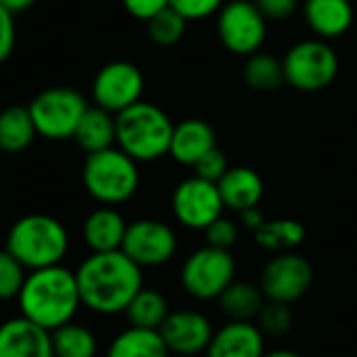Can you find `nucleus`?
I'll return each mask as SVG.
<instances>
[{
  "instance_id": "38",
  "label": "nucleus",
  "mask_w": 357,
  "mask_h": 357,
  "mask_svg": "<svg viewBox=\"0 0 357 357\" xmlns=\"http://www.w3.org/2000/svg\"><path fill=\"white\" fill-rule=\"evenodd\" d=\"M240 219H242V225L246 227V229H250V231H257L267 219H265V215L259 211V206L257 208H248V211H244V213H240Z\"/></svg>"
},
{
  "instance_id": "7",
  "label": "nucleus",
  "mask_w": 357,
  "mask_h": 357,
  "mask_svg": "<svg viewBox=\"0 0 357 357\" xmlns=\"http://www.w3.org/2000/svg\"><path fill=\"white\" fill-rule=\"evenodd\" d=\"M36 130L49 141L74 139V132L89 109L86 99L70 86H53L38 93L28 105Z\"/></svg>"
},
{
  "instance_id": "20",
  "label": "nucleus",
  "mask_w": 357,
  "mask_h": 357,
  "mask_svg": "<svg viewBox=\"0 0 357 357\" xmlns=\"http://www.w3.org/2000/svg\"><path fill=\"white\" fill-rule=\"evenodd\" d=\"M128 223L114 206H99L95 208L84 225H82V238L84 244L91 248V252H109V250H122V242L126 236Z\"/></svg>"
},
{
  "instance_id": "34",
  "label": "nucleus",
  "mask_w": 357,
  "mask_h": 357,
  "mask_svg": "<svg viewBox=\"0 0 357 357\" xmlns=\"http://www.w3.org/2000/svg\"><path fill=\"white\" fill-rule=\"evenodd\" d=\"M227 168H229L227 155L219 147H215L194 166V174L206 178V181L219 183V178L227 172Z\"/></svg>"
},
{
  "instance_id": "18",
  "label": "nucleus",
  "mask_w": 357,
  "mask_h": 357,
  "mask_svg": "<svg viewBox=\"0 0 357 357\" xmlns=\"http://www.w3.org/2000/svg\"><path fill=\"white\" fill-rule=\"evenodd\" d=\"M303 15L309 30L324 40L340 38L355 20L351 0H305Z\"/></svg>"
},
{
  "instance_id": "8",
  "label": "nucleus",
  "mask_w": 357,
  "mask_h": 357,
  "mask_svg": "<svg viewBox=\"0 0 357 357\" xmlns=\"http://www.w3.org/2000/svg\"><path fill=\"white\" fill-rule=\"evenodd\" d=\"M234 280V255L211 244L194 250L181 267V286L198 301H217Z\"/></svg>"
},
{
  "instance_id": "33",
  "label": "nucleus",
  "mask_w": 357,
  "mask_h": 357,
  "mask_svg": "<svg viewBox=\"0 0 357 357\" xmlns=\"http://www.w3.org/2000/svg\"><path fill=\"white\" fill-rule=\"evenodd\" d=\"M206 244L215 246V248H223V250H231V246L238 242V225L227 219V217H219L217 221H213L206 229Z\"/></svg>"
},
{
  "instance_id": "14",
  "label": "nucleus",
  "mask_w": 357,
  "mask_h": 357,
  "mask_svg": "<svg viewBox=\"0 0 357 357\" xmlns=\"http://www.w3.org/2000/svg\"><path fill=\"white\" fill-rule=\"evenodd\" d=\"M160 334L172 355H200L206 353L215 328L200 311L176 309L168 313L160 326Z\"/></svg>"
},
{
  "instance_id": "1",
  "label": "nucleus",
  "mask_w": 357,
  "mask_h": 357,
  "mask_svg": "<svg viewBox=\"0 0 357 357\" xmlns=\"http://www.w3.org/2000/svg\"><path fill=\"white\" fill-rule=\"evenodd\" d=\"M82 305L101 315L124 313L143 288V267L124 250L91 252L76 269Z\"/></svg>"
},
{
  "instance_id": "29",
  "label": "nucleus",
  "mask_w": 357,
  "mask_h": 357,
  "mask_svg": "<svg viewBox=\"0 0 357 357\" xmlns=\"http://www.w3.org/2000/svg\"><path fill=\"white\" fill-rule=\"evenodd\" d=\"M188 20L174 11L170 5L166 9H162L158 15H153L147 22V36L153 45L158 47H172L176 43H181L188 30Z\"/></svg>"
},
{
  "instance_id": "32",
  "label": "nucleus",
  "mask_w": 357,
  "mask_h": 357,
  "mask_svg": "<svg viewBox=\"0 0 357 357\" xmlns=\"http://www.w3.org/2000/svg\"><path fill=\"white\" fill-rule=\"evenodd\" d=\"M168 5L181 13L188 22H198L217 15L219 9L225 5V0H168Z\"/></svg>"
},
{
  "instance_id": "5",
  "label": "nucleus",
  "mask_w": 357,
  "mask_h": 357,
  "mask_svg": "<svg viewBox=\"0 0 357 357\" xmlns=\"http://www.w3.org/2000/svg\"><path fill=\"white\" fill-rule=\"evenodd\" d=\"M82 183L89 196L99 204H124L139 190V162L116 145L89 153L82 166Z\"/></svg>"
},
{
  "instance_id": "19",
  "label": "nucleus",
  "mask_w": 357,
  "mask_h": 357,
  "mask_svg": "<svg viewBox=\"0 0 357 357\" xmlns=\"http://www.w3.org/2000/svg\"><path fill=\"white\" fill-rule=\"evenodd\" d=\"M217 185L225 208L234 213L257 208L263 200V178L248 166H229Z\"/></svg>"
},
{
  "instance_id": "15",
  "label": "nucleus",
  "mask_w": 357,
  "mask_h": 357,
  "mask_svg": "<svg viewBox=\"0 0 357 357\" xmlns=\"http://www.w3.org/2000/svg\"><path fill=\"white\" fill-rule=\"evenodd\" d=\"M0 357H55L51 330L20 315L0 324Z\"/></svg>"
},
{
  "instance_id": "17",
  "label": "nucleus",
  "mask_w": 357,
  "mask_h": 357,
  "mask_svg": "<svg viewBox=\"0 0 357 357\" xmlns=\"http://www.w3.org/2000/svg\"><path fill=\"white\" fill-rule=\"evenodd\" d=\"M217 147L215 128L200 118H188L174 124L170 155L183 166H196L211 149Z\"/></svg>"
},
{
  "instance_id": "21",
  "label": "nucleus",
  "mask_w": 357,
  "mask_h": 357,
  "mask_svg": "<svg viewBox=\"0 0 357 357\" xmlns=\"http://www.w3.org/2000/svg\"><path fill=\"white\" fill-rule=\"evenodd\" d=\"M105 357H170L160 330L128 326L107 347Z\"/></svg>"
},
{
  "instance_id": "37",
  "label": "nucleus",
  "mask_w": 357,
  "mask_h": 357,
  "mask_svg": "<svg viewBox=\"0 0 357 357\" xmlns=\"http://www.w3.org/2000/svg\"><path fill=\"white\" fill-rule=\"evenodd\" d=\"M122 5L130 17L147 24L153 15L168 7V0H122Z\"/></svg>"
},
{
  "instance_id": "28",
  "label": "nucleus",
  "mask_w": 357,
  "mask_h": 357,
  "mask_svg": "<svg viewBox=\"0 0 357 357\" xmlns=\"http://www.w3.org/2000/svg\"><path fill=\"white\" fill-rule=\"evenodd\" d=\"M53 334V351L55 357H95L97 355V336L91 328L82 324H66Z\"/></svg>"
},
{
  "instance_id": "6",
  "label": "nucleus",
  "mask_w": 357,
  "mask_h": 357,
  "mask_svg": "<svg viewBox=\"0 0 357 357\" xmlns=\"http://www.w3.org/2000/svg\"><path fill=\"white\" fill-rule=\"evenodd\" d=\"M286 84L301 93H319L338 76V55L324 38L301 40L282 59Z\"/></svg>"
},
{
  "instance_id": "9",
  "label": "nucleus",
  "mask_w": 357,
  "mask_h": 357,
  "mask_svg": "<svg viewBox=\"0 0 357 357\" xmlns=\"http://www.w3.org/2000/svg\"><path fill=\"white\" fill-rule=\"evenodd\" d=\"M267 24L255 0H229L217 13V36L229 53L250 57L265 45Z\"/></svg>"
},
{
  "instance_id": "30",
  "label": "nucleus",
  "mask_w": 357,
  "mask_h": 357,
  "mask_svg": "<svg viewBox=\"0 0 357 357\" xmlns=\"http://www.w3.org/2000/svg\"><path fill=\"white\" fill-rule=\"evenodd\" d=\"M26 267L5 248L0 252V301L17 298L26 284Z\"/></svg>"
},
{
  "instance_id": "16",
  "label": "nucleus",
  "mask_w": 357,
  "mask_h": 357,
  "mask_svg": "<svg viewBox=\"0 0 357 357\" xmlns=\"http://www.w3.org/2000/svg\"><path fill=\"white\" fill-rule=\"evenodd\" d=\"M206 357H263L265 334L257 321L229 319L221 330H215L204 353Z\"/></svg>"
},
{
  "instance_id": "27",
  "label": "nucleus",
  "mask_w": 357,
  "mask_h": 357,
  "mask_svg": "<svg viewBox=\"0 0 357 357\" xmlns=\"http://www.w3.org/2000/svg\"><path fill=\"white\" fill-rule=\"evenodd\" d=\"M126 319L130 326L137 328H149V330H160L164 319L168 317V301L164 298L162 292L153 288H141L135 298L126 307Z\"/></svg>"
},
{
  "instance_id": "26",
  "label": "nucleus",
  "mask_w": 357,
  "mask_h": 357,
  "mask_svg": "<svg viewBox=\"0 0 357 357\" xmlns=\"http://www.w3.org/2000/svg\"><path fill=\"white\" fill-rule=\"evenodd\" d=\"M244 82L257 93H273L286 84L282 59L269 53H255L246 57L244 63Z\"/></svg>"
},
{
  "instance_id": "11",
  "label": "nucleus",
  "mask_w": 357,
  "mask_h": 357,
  "mask_svg": "<svg viewBox=\"0 0 357 357\" xmlns=\"http://www.w3.org/2000/svg\"><path fill=\"white\" fill-rule=\"evenodd\" d=\"M313 284L311 263L294 250L273 255L261 273V288L267 301L292 305L301 301Z\"/></svg>"
},
{
  "instance_id": "36",
  "label": "nucleus",
  "mask_w": 357,
  "mask_h": 357,
  "mask_svg": "<svg viewBox=\"0 0 357 357\" xmlns=\"http://www.w3.org/2000/svg\"><path fill=\"white\" fill-rule=\"evenodd\" d=\"M255 3L265 20L273 24L290 20L298 9V0H255Z\"/></svg>"
},
{
  "instance_id": "2",
  "label": "nucleus",
  "mask_w": 357,
  "mask_h": 357,
  "mask_svg": "<svg viewBox=\"0 0 357 357\" xmlns=\"http://www.w3.org/2000/svg\"><path fill=\"white\" fill-rule=\"evenodd\" d=\"M17 305L24 317L51 332L70 324L82 305L76 271L63 265L30 271Z\"/></svg>"
},
{
  "instance_id": "22",
  "label": "nucleus",
  "mask_w": 357,
  "mask_h": 357,
  "mask_svg": "<svg viewBox=\"0 0 357 357\" xmlns=\"http://www.w3.org/2000/svg\"><path fill=\"white\" fill-rule=\"evenodd\" d=\"M221 311L227 315V319L234 321H257L261 309L267 303V296L261 286H255L244 280H234L223 294L217 298Z\"/></svg>"
},
{
  "instance_id": "24",
  "label": "nucleus",
  "mask_w": 357,
  "mask_h": 357,
  "mask_svg": "<svg viewBox=\"0 0 357 357\" xmlns=\"http://www.w3.org/2000/svg\"><path fill=\"white\" fill-rule=\"evenodd\" d=\"M38 130L28 107L11 105L0 112V151L20 153L32 145Z\"/></svg>"
},
{
  "instance_id": "4",
  "label": "nucleus",
  "mask_w": 357,
  "mask_h": 357,
  "mask_svg": "<svg viewBox=\"0 0 357 357\" xmlns=\"http://www.w3.org/2000/svg\"><path fill=\"white\" fill-rule=\"evenodd\" d=\"M7 250L28 269L61 265L70 250V236L61 221L51 215H26L13 223Z\"/></svg>"
},
{
  "instance_id": "39",
  "label": "nucleus",
  "mask_w": 357,
  "mask_h": 357,
  "mask_svg": "<svg viewBox=\"0 0 357 357\" xmlns=\"http://www.w3.org/2000/svg\"><path fill=\"white\" fill-rule=\"evenodd\" d=\"M0 5H3L5 9H9L15 15V13H24L30 7H34L36 0H0Z\"/></svg>"
},
{
  "instance_id": "25",
  "label": "nucleus",
  "mask_w": 357,
  "mask_h": 357,
  "mask_svg": "<svg viewBox=\"0 0 357 357\" xmlns=\"http://www.w3.org/2000/svg\"><path fill=\"white\" fill-rule=\"evenodd\" d=\"M255 234V242L263 248L269 250L273 255L278 252H286V250H294L305 242V227L303 223L294 221V219H275V221H265Z\"/></svg>"
},
{
  "instance_id": "41",
  "label": "nucleus",
  "mask_w": 357,
  "mask_h": 357,
  "mask_svg": "<svg viewBox=\"0 0 357 357\" xmlns=\"http://www.w3.org/2000/svg\"><path fill=\"white\" fill-rule=\"evenodd\" d=\"M174 357H200V355H174Z\"/></svg>"
},
{
  "instance_id": "3",
  "label": "nucleus",
  "mask_w": 357,
  "mask_h": 357,
  "mask_svg": "<svg viewBox=\"0 0 357 357\" xmlns=\"http://www.w3.org/2000/svg\"><path fill=\"white\" fill-rule=\"evenodd\" d=\"M172 132L174 122L149 101L141 99L116 114V145L137 162H153L168 155Z\"/></svg>"
},
{
  "instance_id": "12",
  "label": "nucleus",
  "mask_w": 357,
  "mask_h": 357,
  "mask_svg": "<svg viewBox=\"0 0 357 357\" xmlns=\"http://www.w3.org/2000/svg\"><path fill=\"white\" fill-rule=\"evenodd\" d=\"M178 248L174 229L158 219H139L128 223L122 250L143 269L166 265Z\"/></svg>"
},
{
  "instance_id": "40",
  "label": "nucleus",
  "mask_w": 357,
  "mask_h": 357,
  "mask_svg": "<svg viewBox=\"0 0 357 357\" xmlns=\"http://www.w3.org/2000/svg\"><path fill=\"white\" fill-rule=\"evenodd\" d=\"M263 357H303V355H298L296 351H288V349H278V351L265 353Z\"/></svg>"
},
{
  "instance_id": "35",
  "label": "nucleus",
  "mask_w": 357,
  "mask_h": 357,
  "mask_svg": "<svg viewBox=\"0 0 357 357\" xmlns=\"http://www.w3.org/2000/svg\"><path fill=\"white\" fill-rule=\"evenodd\" d=\"M15 38H17V32H15L13 13L0 5V63H5L13 55Z\"/></svg>"
},
{
  "instance_id": "10",
  "label": "nucleus",
  "mask_w": 357,
  "mask_h": 357,
  "mask_svg": "<svg viewBox=\"0 0 357 357\" xmlns=\"http://www.w3.org/2000/svg\"><path fill=\"white\" fill-rule=\"evenodd\" d=\"M170 206L178 223L196 231H204L225 211L219 185L213 181H206V178L198 174L183 178V181L174 188Z\"/></svg>"
},
{
  "instance_id": "31",
  "label": "nucleus",
  "mask_w": 357,
  "mask_h": 357,
  "mask_svg": "<svg viewBox=\"0 0 357 357\" xmlns=\"http://www.w3.org/2000/svg\"><path fill=\"white\" fill-rule=\"evenodd\" d=\"M257 326L263 330L265 336L280 338L290 332L292 328V311L290 305L278 303V301H267L265 307L261 309L257 317Z\"/></svg>"
},
{
  "instance_id": "23",
  "label": "nucleus",
  "mask_w": 357,
  "mask_h": 357,
  "mask_svg": "<svg viewBox=\"0 0 357 357\" xmlns=\"http://www.w3.org/2000/svg\"><path fill=\"white\" fill-rule=\"evenodd\" d=\"M74 139L86 153L114 147L116 145V114L99 105L89 107L74 132Z\"/></svg>"
},
{
  "instance_id": "13",
  "label": "nucleus",
  "mask_w": 357,
  "mask_h": 357,
  "mask_svg": "<svg viewBox=\"0 0 357 357\" xmlns=\"http://www.w3.org/2000/svg\"><path fill=\"white\" fill-rule=\"evenodd\" d=\"M143 89H145V78L135 63L112 61L97 72L91 93L95 105L112 114H120L126 107L141 101Z\"/></svg>"
}]
</instances>
